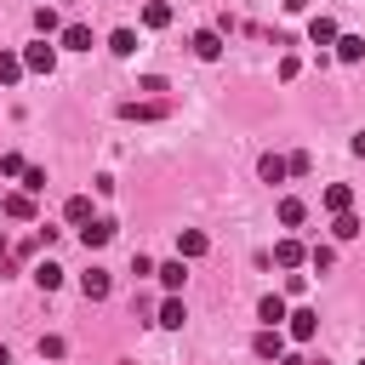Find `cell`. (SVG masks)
<instances>
[{
    "mask_svg": "<svg viewBox=\"0 0 365 365\" xmlns=\"http://www.w3.org/2000/svg\"><path fill=\"white\" fill-rule=\"evenodd\" d=\"M17 57H23V68H29V74H51V68H57V46H51V40H34V46H23Z\"/></svg>",
    "mask_w": 365,
    "mask_h": 365,
    "instance_id": "1",
    "label": "cell"
},
{
    "mask_svg": "<svg viewBox=\"0 0 365 365\" xmlns=\"http://www.w3.org/2000/svg\"><path fill=\"white\" fill-rule=\"evenodd\" d=\"M108 291H114V279H108V268H97V262H91V268L80 274V297H86V302H103Z\"/></svg>",
    "mask_w": 365,
    "mask_h": 365,
    "instance_id": "2",
    "label": "cell"
},
{
    "mask_svg": "<svg viewBox=\"0 0 365 365\" xmlns=\"http://www.w3.org/2000/svg\"><path fill=\"white\" fill-rule=\"evenodd\" d=\"M108 240H114V217H91V222L80 228V245H86V251H103Z\"/></svg>",
    "mask_w": 365,
    "mask_h": 365,
    "instance_id": "3",
    "label": "cell"
},
{
    "mask_svg": "<svg viewBox=\"0 0 365 365\" xmlns=\"http://www.w3.org/2000/svg\"><path fill=\"white\" fill-rule=\"evenodd\" d=\"M205 251H211L205 228H177V257H182V262H194V257H205Z\"/></svg>",
    "mask_w": 365,
    "mask_h": 365,
    "instance_id": "4",
    "label": "cell"
},
{
    "mask_svg": "<svg viewBox=\"0 0 365 365\" xmlns=\"http://www.w3.org/2000/svg\"><path fill=\"white\" fill-rule=\"evenodd\" d=\"M285 331H291V342H314L319 314H314V308H297V314H285Z\"/></svg>",
    "mask_w": 365,
    "mask_h": 365,
    "instance_id": "5",
    "label": "cell"
},
{
    "mask_svg": "<svg viewBox=\"0 0 365 365\" xmlns=\"http://www.w3.org/2000/svg\"><path fill=\"white\" fill-rule=\"evenodd\" d=\"M0 217H11V222H34V194H0Z\"/></svg>",
    "mask_w": 365,
    "mask_h": 365,
    "instance_id": "6",
    "label": "cell"
},
{
    "mask_svg": "<svg viewBox=\"0 0 365 365\" xmlns=\"http://www.w3.org/2000/svg\"><path fill=\"white\" fill-rule=\"evenodd\" d=\"M251 354H257V359H274V365H279V359H285V336L262 325V331H257V342H251Z\"/></svg>",
    "mask_w": 365,
    "mask_h": 365,
    "instance_id": "7",
    "label": "cell"
},
{
    "mask_svg": "<svg viewBox=\"0 0 365 365\" xmlns=\"http://www.w3.org/2000/svg\"><path fill=\"white\" fill-rule=\"evenodd\" d=\"M285 314H291V308H285V297H274V291L257 302V319H262L268 331H279V325H285Z\"/></svg>",
    "mask_w": 365,
    "mask_h": 365,
    "instance_id": "8",
    "label": "cell"
},
{
    "mask_svg": "<svg viewBox=\"0 0 365 365\" xmlns=\"http://www.w3.org/2000/svg\"><path fill=\"white\" fill-rule=\"evenodd\" d=\"M188 46H194V57H205V63H217V57H222V34H217V29H200Z\"/></svg>",
    "mask_w": 365,
    "mask_h": 365,
    "instance_id": "9",
    "label": "cell"
},
{
    "mask_svg": "<svg viewBox=\"0 0 365 365\" xmlns=\"http://www.w3.org/2000/svg\"><path fill=\"white\" fill-rule=\"evenodd\" d=\"M325 211H331V217L354 211V188H348V182H331V188H325Z\"/></svg>",
    "mask_w": 365,
    "mask_h": 365,
    "instance_id": "10",
    "label": "cell"
},
{
    "mask_svg": "<svg viewBox=\"0 0 365 365\" xmlns=\"http://www.w3.org/2000/svg\"><path fill=\"white\" fill-rule=\"evenodd\" d=\"M154 274H160V285H165L171 297H177V291H182V279H188V268H182V257H171V262H160Z\"/></svg>",
    "mask_w": 365,
    "mask_h": 365,
    "instance_id": "11",
    "label": "cell"
},
{
    "mask_svg": "<svg viewBox=\"0 0 365 365\" xmlns=\"http://www.w3.org/2000/svg\"><path fill=\"white\" fill-rule=\"evenodd\" d=\"M182 319H188L182 297H165V302H160V319H154V325H165V331H182Z\"/></svg>",
    "mask_w": 365,
    "mask_h": 365,
    "instance_id": "12",
    "label": "cell"
},
{
    "mask_svg": "<svg viewBox=\"0 0 365 365\" xmlns=\"http://www.w3.org/2000/svg\"><path fill=\"white\" fill-rule=\"evenodd\" d=\"M57 40H63L68 51H91V29H86V23H63V34H57Z\"/></svg>",
    "mask_w": 365,
    "mask_h": 365,
    "instance_id": "13",
    "label": "cell"
},
{
    "mask_svg": "<svg viewBox=\"0 0 365 365\" xmlns=\"http://www.w3.org/2000/svg\"><path fill=\"white\" fill-rule=\"evenodd\" d=\"M63 217H68L74 228H86V222H91V200H86V194H68V205H63Z\"/></svg>",
    "mask_w": 365,
    "mask_h": 365,
    "instance_id": "14",
    "label": "cell"
},
{
    "mask_svg": "<svg viewBox=\"0 0 365 365\" xmlns=\"http://www.w3.org/2000/svg\"><path fill=\"white\" fill-rule=\"evenodd\" d=\"M274 262H279V268H297V262H308V251H302L297 240H279V245H274Z\"/></svg>",
    "mask_w": 365,
    "mask_h": 365,
    "instance_id": "15",
    "label": "cell"
},
{
    "mask_svg": "<svg viewBox=\"0 0 365 365\" xmlns=\"http://www.w3.org/2000/svg\"><path fill=\"white\" fill-rule=\"evenodd\" d=\"M23 74H29V68H23V57H17V51H0V86H17Z\"/></svg>",
    "mask_w": 365,
    "mask_h": 365,
    "instance_id": "16",
    "label": "cell"
},
{
    "mask_svg": "<svg viewBox=\"0 0 365 365\" xmlns=\"http://www.w3.org/2000/svg\"><path fill=\"white\" fill-rule=\"evenodd\" d=\"M165 23H171V6L165 0H148L143 6V29H165Z\"/></svg>",
    "mask_w": 365,
    "mask_h": 365,
    "instance_id": "17",
    "label": "cell"
},
{
    "mask_svg": "<svg viewBox=\"0 0 365 365\" xmlns=\"http://www.w3.org/2000/svg\"><path fill=\"white\" fill-rule=\"evenodd\" d=\"M308 40H314V46H336V23H331V17H314V23H308Z\"/></svg>",
    "mask_w": 365,
    "mask_h": 365,
    "instance_id": "18",
    "label": "cell"
},
{
    "mask_svg": "<svg viewBox=\"0 0 365 365\" xmlns=\"http://www.w3.org/2000/svg\"><path fill=\"white\" fill-rule=\"evenodd\" d=\"M336 57H342V63H359V57H365V40H359V34H336Z\"/></svg>",
    "mask_w": 365,
    "mask_h": 365,
    "instance_id": "19",
    "label": "cell"
},
{
    "mask_svg": "<svg viewBox=\"0 0 365 365\" xmlns=\"http://www.w3.org/2000/svg\"><path fill=\"white\" fill-rule=\"evenodd\" d=\"M257 171H262V182H285V177H291L279 154H262V160H257Z\"/></svg>",
    "mask_w": 365,
    "mask_h": 365,
    "instance_id": "20",
    "label": "cell"
},
{
    "mask_svg": "<svg viewBox=\"0 0 365 365\" xmlns=\"http://www.w3.org/2000/svg\"><path fill=\"white\" fill-rule=\"evenodd\" d=\"M34 285H40V291H57V285H63V268H57V262H34Z\"/></svg>",
    "mask_w": 365,
    "mask_h": 365,
    "instance_id": "21",
    "label": "cell"
},
{
    "mask_svg": "<svg viewBox=\"0 0 365 365\" xmlns=\"http://www.w3.org/2000/svg\"><path fill=\"white\" fill-rule=\"evenodd\" d=\"M34 29H40V40L63 34V23H57V11H51V6H40V11H34Z\"/></svg>",
    "mask_w": 365,
    "mask_h": 365,
    "instance_id": "22",
    "label": "cell"
},
{
    "mask_svg": "<svg viewBox=\"0 0 365 365\" xmlns=\"http://www.w3.org/2000/svg\"><path fill=\"white\" fill-rule=\"evenodd\" d=\"M108 51H114V57H131V51H137V34H131V29H114V34H108Z\"/></svg>",
    "mask_w": 365,
    "mask_h": 365,
    "instance_id": "23",
    "label": "cell"
},
{
    "mask_svg": "<svg viewBox=\"0 0 365 365\" xmlns=\"http://www.w3.org/2000/svg\"><path fill=\"white\" fill-rule=\"evenodd\" d=\"M302 217H308V205H302V200H291V194H285V200H279V222H285V228H297V222H302Z\"/></svg>",
    "mask_w": 365,
    "mask_h": 365,
    "instance_id": "24",
    "label": "cell"
},
{
    "mask_svg": "<svg viewBox=\"0 0 365 365\" xmlns=\"http://www.w3.org/2000/svg\"><path fill=\"white\" fill-rule=\"evenodd\" d=\"M359 228H365V222H359L354 211H342V217L331 222V234H336V240H359Z\"/></svg>",
    "mask_w": 365,
    "mask_h": 365,
    "instance_id": "25",
    "label": "cell"
},
{
    "mask_svg": "<svg viewBox=\"0 0 365 365\" xmlns=\"http://www.w3.org/2000/svg\"><path fill=\"white\" fill-rule=\"evenodd\" d=\"M125 120H160V103H120Z\"/></svg>",
    "mask_w": 365,
    "mask_h": 365,
    "instance_id": "26",
    "label": "cell"
},
{
    "mask_svg": "<svg viewBox=\"0 0 365 365\" xmlns=\"http://www.w3.org/2000/svg\"><path fill=\"white\" fill-rule=\"evenodd\" d=\"M46 188V171L40 165H23V194H40Z\"/></svg>",
    "mask_w": 365,
    "mask_h": 365,
    "instance_id": "27",
    "label": "cell"
},
{
    "mask_svg": "<svg viewBox=\"0 0 365 365\" xmlns=\"http://www.w3.org/2000/svg\"><path fill=\"white\" fill-rule=\"evenodd\" d=\"M0 177H23V154H0Z\"/></svg>",
    "mask_w": 365,
    "mask_h": 365,
    "instance_id": "28",
    "label": "cell"
},
{
    "mask_svg": "<svg viewBox=\"0 0 365 365\" xmlns=\"http://www.w3.org/2000/svg\"><path fill=\"white\" fill-rule=\"evenodd\" d=\"M308 262H314V268H331V262H336V251H331V245H314V251H308Z\"/></svg>",
    "mask_w": 365,
    "mask_h": 365,
    "instance_id": "29",
    "label": "cell"
},
{
    "mask_svg": "<svg viewBox=\"0 0 365 365\" xmlns=\"http://www.w3.org/2000/svg\"><path fill=\"white\" fill-rule=\"evenodd\" d=\"M40 359H63V336H40Z\"/></svg>",
    "mask_w": 365,
    "mask_h": 365,
    "instance_id": "30",
    "label": "cell"
},
{
    "mask_svg": "<svg viewBox=\"0 0 365 365\" xmlns=\"http://www.w3.org/2000/svg\"><path fill=\"white\" fill-rule=\"evenodd\" d=\"M348 148H354V154H359V160H365V131H359V137H354V143H348Z\"/></svg>",
    "mask_w": 365,
    "mask_h": 365,
    "instance_id": "31",
    "label": "cell"
},
{
    "mask_svg": "<svg viewBox=\"0 0 365 365\" xmlns=\"http://www.w3.org/2000/svg\"><path fill=\"white\" fill-rule=\"evenodd\" d=\"M0 365H11V354H6V348H0Z\"/></svg>",
    "mask_w": 365,
    "mask_h": 365,
    "instance_id": "32",
    "label": "cell"
},
{
    "mask_svg": "<svg viewBox=\"0 0 365 365\" xmlns=\"http://www.w3.org/2000/svg\"><path fill=\"white\" fill-rule=\"evenodd\" d=\"M0 194H6V182H0Z\"/></svg>",
    "mask_w": 365,
    "mask_h": 365,
    "instance_id": "33",
    "label": "cell"
}]
</instances>
